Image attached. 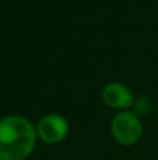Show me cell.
Masks as SVG:
<instances>
[{
    "mask_svg": "<svg viewBox=\"0 0 158 160\" xmlns=\"http://www.w3.org/2000/svg\"><path fill=\"white\" fill-rule=\"evenodd\" d=\"M36 128L27 118L8 115L0 119V160H27L36 145Z\"/></svg>",
    "mask_w": 158,
    "mask_h": 160,
    "instance_id": "1",
    "label": "cell"
},
{
    "mask_svg": "<svg viewBox=\"0 0 158 160\" xmlns=\"http://www.w3.org/2000/svg\"><path fill=\"white\" fill-rule=\"evenodd\" d=\"M114 139L122 146H133L140 141L143 125L133 111H120L114 117L111 124Z\"/></svg>",
    "mask_w": 158,
    "mask_h": 160,
    "instance_id": "2",
    "label": "cell"
},
{
    "mask_svg": "<svg viewBox=\"0 0 158 160\" xmlns=\"http://www.w3.org/2000/svg\"><path fill=\"white\" fill-rule=\"evenodd\" d=\"M69 132V122L59 114H48L39 119L36 125V135L42 142L55 145L62 142Z\"/></svg>",
    "mask_w": 158,
    "mask_h": 160,
    "instance_id": "3",
    "label": "cell"
},
{
    "mask_svg": "<svg viewBox=\"0 0 158 160\" xmlns=\"http://www.w3.org/2000/svg\"><path fill=\"white\" fill-rule=\"evenodd\" d=\"M102 100L112 108H119L125 111L126 108L133 107L134 97L126 86L122 83L112 82L102 88Z\"/></svg>",
    "mask_w": 158,
    "mask_h": 160,
    "instance_id": "4",
    "label": "cell"
},
{
    "mask_svg": "<svg viewBox=\"0 0 158 160\" xmlns=\"http://www.w3.org/2000/svg\"><path fill=\"white\" fill-rule=\"evenodd\" d=\"M151 110V102L148 98L146 97H139V98L134 100L133 102V112L136 114L137 117L139 115H146L148 114Z\"/></svg>",
    "mask_w": 158,
    "mask_h": 160,
    "instance_id": "5",
    "label": "cell"
}]
</instances>
